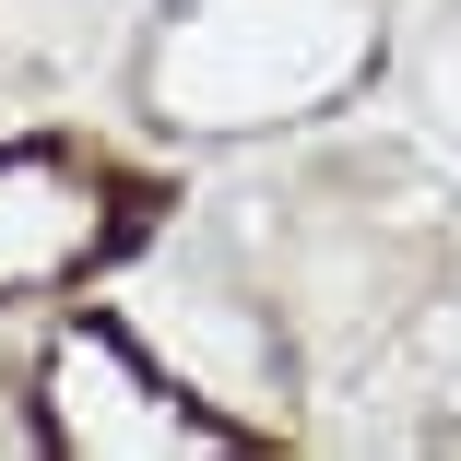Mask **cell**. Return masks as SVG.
<instances>
[{
    "label": "cell",
    "instance_id": "obj_1",
    "mask_svg": "<svg viewBox=\"0 0 461 461\" xmlns=\"http://www.w3.org/2000/svg\"><path fill=\"white\" fill-rule=\"evenodd\" d=\"M24 426L48 461H272V438L225 402H202L190 379L107 320V308H59L24 379Z\"/></svg>",
    "mask_w": 461,
    "mask_h": 461
},
{
    "label": "cell",
    "instance_id": "obj_2",
    "mask_svg": "<svg viewBox=\"0 0 461 461\" xmlns=\"http://www.w3.org/2000/svg\"><path fill=\"white\" fill-rule=\"evenodd\" d=\"M154 225H166V190L131 154L83 131H13L0 142V320L107 285Z\"/></svg>",
    "mask_w": 461,
    "mask_h": 461
}]
</instances>
